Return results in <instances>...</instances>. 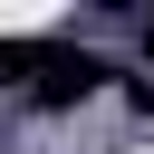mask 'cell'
I'll return each instance as SVG.
<instances>
[{"instance_id": "cell-2", "label": "cell", "mask_w": 154, "mask_h": 154, "mask_svg": "<svg viewBox=\"0 0 154 154\" xmlns=\"http://www.w3.org/2000/svg\"><path fill=\"white\" fill-rule=\"evenodd\" d=\"M125 106H135V116L154 125V77H125Z\"/></svg>"}, {"instance_id": "cell-1", "label": "cell", "mask_w": 154, "mask_h": 154, "mask_svg": "<svg viewBox=\"0 0 154 154\" xmlns=\"http://www.w3.org/2000/svg\"><path fill=\"white\" fill-rule=\"evenodd\" d=\"M106 87H125V67H116L106 48H77V29H67V38H58V58H48L19 96H29L38 116H67V106H87V96H106Z\"/></svg>"}, {"instance_id": "cell-3", "label": "cell", "mask_w": 154, "mask_h": 154, "mask_svg": "<svg viewBox=\"0 0 154 154\" xmlns=\"http://www.w3.org/2000/svg\"><path fill=\"white\" fill-rule=\"evenodd\" d=\"M135 38H144V58H154V10H144V19H135Z\"/></svg>"}]
</instances>
